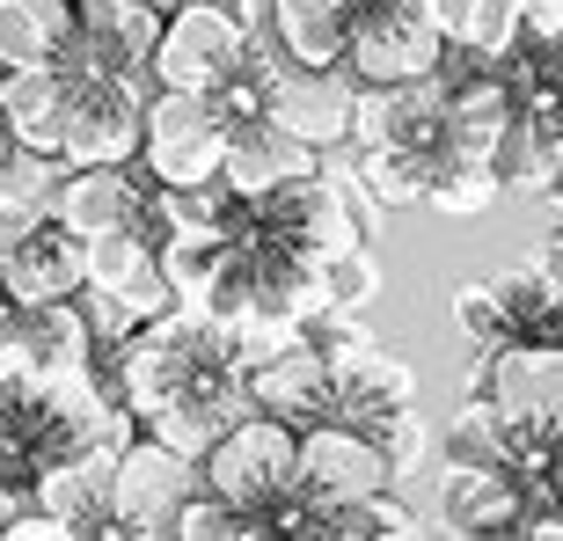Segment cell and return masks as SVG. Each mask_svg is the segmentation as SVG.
Segmentation results:
<instances>
[{
  "label": "cell",
  "mask_w": 563,
  "mask_h": 541,
  "mask_svg": "<svg viewBox=\"0 0 563 541\" xmlns=\"http://www.w3.org/2000/svg\"><path fill=\"white\" fill-rule=\"evenodd\" d=\"M190 476H198V498H220L228 512L272 527L292 505V432L264 424V417H242V424H228L212 439Z\"/></svg>",
  "instance_id": "cell-1"
},
{
  "label": "cell",
  "mask_w": 563,
  "mask_h": 541,
  "mask_svg": "<svg viewBox=\"0 0 563 541\" xmlns=\"http://www.w3.org/2000/svg\"><path fill=\"white\" fill-rule=\"evenodd\" d=\"M250 59V37L234 30V15L220 0H184L162 15V37L146 52V81L162 96H220V88L242 74Z\"/></svg>",
  "instance_id": "cell-2"
},
{
  "label": "cell",
  "mask_w": 563,
  "mask_h": 541,
  "mask_svg": "<svg viewBox=\"0 0 563 541\" xmlns=\"http://www.w3.org/2000/svg\"><path fill=\"white\" fill-rule=\"evenodd\" d=\"M154 81L81 74L59 96V168H132L140 162V110Z\"/></svg>",
  "instance_id": "cell-3"
},
{
  "label": "cell",
  "mask_w": 563,
  "mask_h": 541,
  "mask_svg": "<svg viewBox=\"0 0 563 541\" xmlns=\"http://www.w3.org/2000/svg\"><path fill=\"white\" fill-rule=\"evenodd\" d=\"M446 37L424 22L418 0H358L352 44H344V74L352 88H418L439 74Z\"/></svg>",
  "instance_id": "cell-4"
},
{
  "label": "cell",
  "mask_w": 563,
  "mask_h": 541,
  "mask_svg": "<svg viewBox=\"0 0 563 541\" xmlns=\"http://www.w3.org/2000/svg\"><path fill=\"white\" fill-rule=\"evenodd\" d=\"M250 212V228L256 234H272L278 250H292L300 264H336V256H352V250H366V234H358V212L344 206V184L336 176H292V184H278L272 198H256V206H242Z\"/></svg>",
  "instance_id": "cell-5"
},
{
  "label": "cell",
  "mask_w": 563,
  "mask_h": 541,
  "mask_svg": "<svg viewBox=\"0 0 563 541\" xmlns=\"http://www.w3.org/2000/svg\"><path fill=\"white\" fill-rule=\"evenodd\" d=\"M220 140H228V125L206 96H162L154 88L140 110V162L132 168L154 190H206L220 176Z\"/></svg>",
  "instance_id": "cell-6"
},
{
  "label": "cell",
  "mask_w": 563,
  "mask_h": 541,
  "mask_svg": "<svg viewBox=\"0 0 563 541\" xmlns=\"http://www.w3.org/2000/svg\"><path fill=\"white\" fill-rule=\"evenodd\" d=\"M388 483V461L352 424H308L292 432V505L300 512H336V505H374Z\"/></svg>",
  "instance_id": "cell-7"
},
{
  "label": "cell",
  "mask_w": 563,
  "mask_h": 541,
  "mask_svg": "<svg viewBox=\"0 0 563 541\" xmlns=\"http://www.w3.org/2000/svg\"><path fill=\"white\" fill-rule=\"evenodd\" d=\"M74 8V44L52 66L59 81L103 74V81H146V52L162 37V15L140 0H66Z\"/></svg>",
  "instance_id": "cell-8"
},
{
  "label": "cell",
  "mask_w": 563,
  "mask_h": 541,
  "mask_svg": "<svg viewBox=\"0 0 563 541\" xmlns=\"http://www.w3.org/2000/svg\"><path fill=\"white\" fill-rule=\"evenodd\" d=\"M476 396L490 402L520 439L556 446V424H563V352H556V344H505V352L483 358Z\"/></svg>",
  "instance_id": "cell-9"
},
{
  "label": "cell",
  "mask_w": 563,
  "mask_h": 541,
  "mask_svg": "<svg viewBox=\"0 0 563 541\" xmlns=\"http://www.w3.org/2000/svg\"><path fill=\"white\" fill-rule=\"evenodd\" d=\"M352 74L344 66H322V74H308V66H278L272 88H264V125L286 132L300 154H322V146H344L352 140Z\"/></svg>",
  "instance_id": "cell-10"
},
{
  "label": "cell",
  "mask_w": 563,
  "mask_h": 541,
  "mask_svg": "<svg viewBox=\"0 0 563 541\" xmlns=\"http://www.w3.org/2000/svg\"><path fill=\"white\" fill-rule=\"evenodd\" d=\"M190 490H198V476H190L176 454H162L154 439H132L125 454L110 461V520L125 527V534H140V541L168 534V520L184 512Z\"/></svg>",
  "instance_id": "cell-11"
},
{
  "label": "cell",
  "mask_w": 563,
  "mask_h": 541,
  "mask_svg": "<svg viewBox=\"0 0 563 541\" xmlns=\"http://www.w3.org/2000/svg\"><path fill=\"white\" fill-rule=\"evenodd\" d=\"M146 198H154V184H146L140 168H66L59 190H52V228L74 234V242H103V234H125L140 228Z\"/></svg>",
  "instance_id": "cell-12"
},
{
  "label": "cell",
  "mask_w": 563,
  "mask_h": 541,
  "mask_svg": "<svg viewBox=\"0 0 563 541\" xmlns=\"http://www.w3.org/2000/svg\"><path fill=\"white\" fill-rule=\"evenodd\" d=\"M242 402H250V417L286 424V432L330 424V358L300 336L292 352H278V358H264V366L242 374Z\"/></svg>",
  "instance_id": "cell-13"
},
{
  "label": "cell",
  "mask_w": 563,
  "mask_h": 541,
  "mask_svg": "<svg viewBox=\"0 0 563 541\" xmlns=\"http://www.w3.org/2000/svg\"><path fill=\"white\" fill-rule=\"evenodd\" d=\"M527 490L498 468H446L439 476V512L432 527H446L454 541H512L527 527Z\"/></svg>",
  "instance_id": "cell-14"
},
{
  "label": "cell",
  "mask_w": 563,
  "mask_h": 541,
  "mask_svg": "<svg viewBox=\"0 0 563 541\" xmlns=\"http://www.w3.org/2000/svg\"><path fill=\"white\" fill-rule=\"evenodd\" d=\"M314 168H322V162L300 154L286 132H272L264 118H242V125H228V140H220V176H212V184L228 190L234 206H256V198H272L278 184L314 176Z\"/></svg>",
  "instance_id": "cell-15"
},
{
  "label": "cell",
  "mask_w": 563,
  "mask_h": 541,
  "mask_svg": "<svg viewBox=\"0 0 563 541\" xmlns=\"http://www.w3.org/2000/svg\"><path fill=\"white\" fill-rule=\"evenodd\" d=\"M74 292H81V242L59 234L52 220L30 228L0 256V300L8 308H52V300H74Z\"/></svg>",
  "instance_id": "cell-16"
},
{
  "label": "cell",
  "mask_w": 563,
  "mask_h": 541,
  "mask_svg": "<svg viewBox=\"0 0 563 541\" xmlns=\"http://www.w3.org/2000/svg\"><path fill=\"white\" fill-rule=\"evenodd\" d=\"M0 358H15L22 374H81L88 358V330L74 300H52V308H8L0 322Z\"/></svg>",
  "instance_id": "cell-17"
},
{
  "label": "cell",
  "mask_w": 563,
  "mask_h": 541,
  "mask_svg": "<svg viewBox=\"0 0 563 541\" xmlns=\"http://www.w3.org/2000/svg\"><path fill=\"white\" fill-rule=\"evenodd\" d=\"M358 0H272V52L286 66H344V44H352Z\"/></svg>",
  "instance_id": "cell-18"
},
{
  "label": "cell",
  "mask_w": 563,
  "mask_h": 541,
  "mask_svg": "<svg viewBox=\"0 0 563 541\" xmlns=\"http://www.w3.org/2000/svg\"><path fill=\"white\" fill-rule=\"evenodd\" d=\"M556 168H563L556 96H542V103H520V118L505 125L498 154H490V176H498V190H534V198H556Z\"/></svg>",
  "instance_id": "cell-19"
},
{
  "label": "cell",
  "mask_w": 563,
  "mask_h": 541,
  "mask_svg": "<svg viewBox=\"0 0 563 541\" xmlns=\"http://www.w3.org/2000/svg\"><path fill=\"white\" fill-rule=\"evenodd\" d=\"M556 234H542L534 242V256H527L520 270H505V278H490V292H498V314H505V336L512 344H556V322H563V292H556Z\"/></svg>",
  "instance_id": "cell-20"
},
{
  "label": "cell",
  "mask_w": 563,
  "mask_h": 541,
  "mask_svg": "<svg viewBox=\"0 0 563 541\" xmlns=\"http://www.w3.org/2000/svg\"><path fill=\"white\" fill-rule=\"evenodd\" d=\"M242 417H250V402H242V380H234V388H206V396H184V402H168V410L140 417V439H154L162 454L198 468L206 446L228 432V424H242Z\"/></svg>",
  "instance_id": "cell-21"
},
{
  "label": "cell",
  "mask_w": 563,
  "mask_h": 541,
  "mask_svg": "<svg viewBox=\"0 0 563 541\" xmlns=\"http://www.w3.org/2000/svg\"><path fill=\"white\" fill-rule=\"evenodd\" d=\"M110 461L118 454H66V461H44L30 476V498H37L44 520L88 534L96 520H110Z\"/></svg>",
  "instance_id": "cell-22"
},
{
  "label": "cell",
  "mask_w": 563,
  "mask_h": 541,
  "mask_svg": "<svg viewBox=\"0 0 563 541\" xmlns=\"http://www.w3.org/2000/svg\"><path fill=\"white\" fill-rule=\"evenodd\" d=\"M74 44L66 0H0V74H52Z\"/></svg>",
  "instance_id": "cell-23"
},
{
  "label": "cell",
  "mask_w": 563,
  "mask_h": 541,
  "mask_svg": "<svg viewBox=\"0 0 563 541\" xmlns=\"http://www.w3.org/2000/svg\"><path fill=\"white\" fill-rule=\"evenodd\" d=\"M59 96H66L59 74H0V132L59 162Z\"/></svg>",
  "instance_id": "cell-24"
},
{
  "label": "cell",
  "mask_w": 563,
  "mask_h": 541,
  "mask_svg": "<svg viewBox=\"0 0 563 541\" xmlns=\"http://www.w3.org/2000/svg\"><path fill=\"white\" fill-rule=\"evenodd\" d=\"M66 168L52 154H30V146H8L0 154V212L22 220V228H44L52 220V190H59Z\"/></svg>",
  "instance_id": "cell-25"
},
{
  "label": "cell",
  "mask_w": 563,
  "mask_h": 541,
  "mask_svg": "<svg viewBox=\"0 0 563 541\" xmlns=\"http://www.w3.org/2000/svg\"><path fill=\"white\" fill-rule=\"evenodd\" d=\"M505 190L483 162H432V184H424V206L446 212V220H483Z\"/></svg>",
  "instance_id": "cell-26"
},
{
  "label": "cell",
  "mask_w": 563,
  "mask_h": 541,
  "mask_svg": "<svg viewBox=\"0 0 563 541\" xmlns=\"http://www.w3.org/2000/svg\"><path fill=\"white\" fill-rule=\"evenodd\" d=\"M358 184L374 190L388 212L402 206H424V184H432V162H418V154H388V146H374V154H358Z\"/></svg>",
  "instance_id": "cell-27"
},
{
  "label": "cell",
  "mask_w": 563,
  "mask_h": 541,
  "mask_svg": "<svg viewBox=\"0 0 563 541\" xmlns=\"http://www.w3.org/2000/svg\"><path fill=\"white\" fill-rule=\"evenodd\" d=\"M168 541H264V520H242V512H228L220 498H198V490H190L184 512L168 520Z\"/></svg>",
  "instance_id": "cell-28"
},
{
  "label": "cell",
  "mask_w": 563,
  "mask_h": 541,
  "mask_svg": "<svg viewBox=\"0 0 563 541\" xmlns=\"http://www.w3.org/2000/svg\"><path fill=\"white\" fill-rule=\"evenodd\" d=\"M454 330L468 336L483 358L512 344V336H505V314H498V292H490V278H476V286H461V292H454Z\"/></svg>",
  "instance_id": "cell-29"
},
{
  "label": "cell",
  "mask_w": 563,
  "mask_h": 541,
  "mask_svg": "<svg viewBox=\"0 0 563 541\" xmlns=\"http://www.w3.org/2000/svg\"><path fill=\"white\" fill-rule=\"evenodd\" d=\"M322 292H330V314H358L380 292V264L366 250L336 256V264H322Z\"/></svg>",
  "instance_id": "cell-30"
},
{
  "label": "cell",
  "mask_w": 563,
  "mask_h": 541,
  "mask_svg": "<svg viewBox=\"0 0 563 541\" xmlns=\"http://www.w3.org/2000/svg\"><path fill=\"white\" fill-rule=\"evenodd\" d=\"M374 446H380V461H388V483H402V476H418L424 454H432V424H424L418 410H402L396 424L374 439Z\"/></svg>",
  "instance_id": "cell-31"
},
{
  "label": "cell",
  "mask_w": 563,
  "mask_h": 541,
  "mask_svg": "<svg viewBox=\"0 0 563 541\" xmlns=\"http://www.w3.org/2000/svg\"><path fill=\"white\" fill-rule=\"evenodd\" d=\"M30 512H37V498H30V476H22V468H0V534H8L15 520H30Z\"/></svg>",
  "instance_id": "cell-32"
},
{
  "label": "cell",
  "mask_w": 563,
  "mask_h": 541,
  "mask_svg": "<svg viewBox=\"0 0 563 541\" xmlns=\"http://www.w3.org/2000/svg\"><path fill=\"white\" fill-rule=\"evenodd\" d=\"M0 541H81L74 527H59V520H44V512H30V520H15Z\"/></svg>",
  "instance_id": "cell-33"
},
{
  "label": "cell",
  "mask_w": 563,
  "mask_h": 541,
  "mask_svg": "<svg viewBox=\"0 0 563 541\" xmlns=\"http://www.w3.org/2000/svg\"><path fill=\"white\" fill-rule=\"evenodd\" d=\"M264 541H308V534H292L286 520H272V527H264Z\"/></svg>",
  "instance_id": "cell-34"
},
{
  "label": "cell",
  "mask_w": 563,
  "mask_h": 541,
  "mask_svg": "<svg viewBox=\"0 0 563 541\" xmlns=\"http://www.w3.org/2000/svg\"><path fill=\"white\" fill-rule=\"evenodd\" d=\"M8 146H15V140H8V132H0V154H8Z\"/></svg>",
  "instance_id": "cell-35"
}]
</instances>
